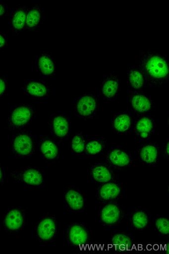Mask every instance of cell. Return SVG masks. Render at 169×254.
Returning <instances> with one entry per match:
<instances>
[{
    "mask_svg": "<svg viewBox=\"0 0 169 254\" xmlns=\"http://www.w3.org/2000/svg\"><path fill=\"white\" fill-rule=\"evenodd\" d=\"M65 237L68 244L73 248H81L91 239L88 228L82 222H72L67 227Z\"/></svg>",
    "mask_w": 169,
    "mask_h": 254,
    "instance_id": "cell-6",
    "label": "cell"
},
{
    "mask_svg": "<svg viewBox=\"0 0 169 254\" xmlns=\"http://www.w3.org/2000/svg\"><path fill=\"white\" fill-rule=\"evenodd\" d=\"M27 225V210L14 207L7 209L2 217L3 228L6 232L17 234L23 232Z\"/></svg>",
    "mask_w": 169,
    "mask_h": 254,
    "instance_id": "cell-4",
    "label": "cell"
},
{
    "mask_svg": "<svg viewBox=\"0 0 169 254\" xmlns=\"http://www.w3.org/2000/svg\"><path fill=\"white\" fill-rule=\"evenodd\" d=\"M130 102L133 110L139 113L149 111L152 106L150 99L142 93H134L132 95Z\"/></svg>",
    "mask_w": 169,
    "mask_h": 254,
    "instance_id": "cell-23",
    "label": "cell"
},
{
    "mask_svg": "<svg viewBox=\"0 0 169 254\" xmlns=\"http://www.w3.org/2000/svg\"><path fill=\"white\" fill-rule=\"evenodd\" d=\"M105 142L100 139H92L86 142L84 152L89 156H96L104 151Z\"/></svg>",
    "mask_w": 169,
    "mask_h": 254,
    "instance_id": "cell-26",
    "label": "cell"
},
{
    "mask_svg": "<svg viewBox=\"0 0 169 254\" xmlns=\"http://www.w3.org/2000/svg\"><path fill=\"white\" fill-rule=\"evenodd\" d=\"M65 203L69 209L74 212H79L84 210L85 198L81 190L78 188L69 187L64 192Z\"/></svg>",
    "mask_w": 169,
    "mask_h": 254,
    "instance_id": "cell-11",
    "label": "cell"
},
{
    "mask_svg": "<svg viewBox=\"0 0 169 254\" xmlns=\"http://www.w3.org/2000/svg\"><path fill=\"white\" fill-rule=\"evenodd\" d=\"M8 82L6 78L0 77V98L3 97L7 92Z\"/></svg>",
    "mask_w": 169,
    "mask_h": 254,
    "instance_id": "cell-31",
    "label": "cell"
},
{
    "mask_svg": "<svg viewBox=\"0 0 169 254\" xmlns=\"http://www.w3.org/2000/svg\"><path fill=\"white\" fill-rule=\"evenodd\" d=\"M86 145L85 136L82 132L74 135L70 142V147L71 151L77 154H81L84 152Z\"/></svg>",
    "mask_w": 169,
    "mask_h": 254,
    "instance_id": "cell-28",
    "label": "cell"
},
{
    "mask_svg": "<svg viewBox=\"0 0 169 254\" xmlns=\"http://www.w3.org/2000/svg\"><path fill=\"white\" fill-rule=\"evenodd\" d=\"M8 44V41L5 35L0 31V49L6 47Z\"/></svg>",
    "mask_w": 169,
    "mask_h": 254,
    "instance_id": "cell-32",
    "label": "cell"
},
{
    "mask_svg": "<svg viewBox=\"0 0 169 254\" xmlns=\"http://www.w3.org/2000/svg\"><path fill=\"white\" fill-rule=\"evenodd\" d=\"M113 128L119 132L128 131L131 125L130 116L125 113L120 114L114 118L113 123Z\"/></svg>",
    "mask_w": 169,
    "mask_h": 254,
    "instance_id": "cell-25",
    "label": "cell"
},
{
    "mask_svg": "<svg viewBox=\"0 0 169 254\" xmlns=\"http://www.w3.org/2000/svg\"><path fill=\"white\" fill-rule=\"evenodd\" d=\"M5 182V174L3 169L0 165V188L4 185Z\"/></svg>",
    "mask_w": 169,
    "mask_h": 254,
    "instance_id": "cell-33",
    "label": "cell"
},
{
    "mask_svg": "<svg viewBox=\"0 0 169 254\" xmlns=\"http://www.w3.org/2000/svg\"><path fill=\"white\" fill-rule=\"evenodd\" d=\"M6 12V7L4 4L0 2V18L3 17Z\"/></svg>",
    "mask_w": 169,
    "mask_h": 254,
    "instance_id": "cell-34",
    "label": "cell"
},
{
    "mask_svg": "<svg viewBox=\"0 0 169 254\" xmlns=\"http://www.w3.org/2000/svg\"><path fill=\"white\" fill-rule=\"evenodd\" d=\"M122 193V189L119 184L109 182L104 184L99 188L96 198L101 203H113L119 199Z\"/></svg>",
    "mask_w": 169,
    "mask_h": 254,
    "instance_id": "cell-10",
    "label": "cell"
},
{
    "mask_svg": "<svg viewBox=\"0 0 169 254\" xmlns=\"http://www.w3.org/2000/svg\"><path fill=\"white\" fill-rule=\"evenodd\" d=\"M140 65L146 77L155 84H162L168 78L169 70L166 59L153 51L144 53L140 60Z\"/></svg>",
    "mask_w": 169,
    "mask_h": 254,
    "instance_id": "cell-1",
    "label": "cell"
},
{
    "mask_svg": "<svg viewBox=\"0 0 169 254\" xmlns=\"http://www.w3.org/2000/svg\"><path fill=\"white\" fill-rule=\"evenodd\" d=\"M90 175L94 181L104 184L112 182L114 178L113 171L104 164L93 166L90 169Z\"/></svg>",
    "mask_w": 169,
    "mask_h": 254,
    "instance_id": "cell-18",
    "label": "cell"
},
{
    "mask_svg": "<svg viewBox=\"0 0 169 254\" xmlns=\"http://www.w3.org/2000/svg\"><path fill=\"white\" fill-rule=\"evenodd\" d=\"M112 243L115 246L123 248L131 247L133 241L131 237L127 233L122 232L114 234L111 238Z\"/></svg>",
    "mask_w": 169,
    "mask_h": 254,
    "instance_id": "cell-27",
    "label": "cell"
},
{
    "mask_svg": "<svg viewBox=\"0 0 169 254\" xmlns=\"http://www.w3.org/2000/svg\"><path fill=\"white\" fill-rule=\"evenodd\" d=\"M28 8L20 6L14 9L11 16L10 26L15 33H19L25 29Z\"/></svg>",
    "mask_w": 169,
    "mask_h": 254,
    "instance_id": "cell-19",
    "label": "cell"
},
{
    "mask_svg": "<svg viewBox=\"0 0 169 254\" xmlns=\"http://www.w3.org/2000/svg\"><path fill=\"white\" fill-rule=\"evenodd\" d=\"M107 160L112 166L117 168L127 167L132 162L130 154L119 148H115L111 150L108 154Z\"/></svg>",
    "mask_w": 169,
    "mask_h": 254,
    "instance_id": "cell-15",
    "label": "cell"
},
{
    "mask_svg": "<svg viewBox=\"0 0 169 254\" xmlns=\"http://www.w3.org/2000/svg\"><path fill=\"white\" fill-rule=\"evenodd\" d=\"M132 226L138 231H143L149 227L151 218L149 213L142 209H137L133 211L130 217Z\"/></svg>",
    "mask_w": 169,
    "mask_h": 254,
    "instance_id": "cell-20",
    "label": "cell"
},
{
    "mask_svg": "<svg viewBox=\"0 0 169 254\" xmlns=\"http://www.w3.org/2000/svg\"><path fill=\"white\" fill-rule=\"evenodd\" d=\"M36 108L33 105H20L16 106L8 116L7 128L10 130L22 129L27 125L34 118Z\"/></svg>",
    "mask_w": 169,
    "mask_h": 254,
    "instance_id": "cell-5",
    "label": "cell"
},
{
    "mask_svg": "<svg viewBox=\"0 0 169 254\" xmlns=\"http://www.w3.org/2000/svg\"><path fill=\"white\" fill-rule=\"evenodd\" d=\"M128 80L130 85L135 89L143 87L144 84V75L140 70L136 68H131L128 72Z\"/></svg>",
    "mask_w": 169,
    "mask_h": 254,
    "instance_id": "cell-29",
    "label": "cell"
},
{
    "mask_svg": "<svg viewBox=\"0 0 169 254\" xmlns=\"http://www.w3.org/2000/svg\"><path fill=\"white\" fill-rule=\"evenodd\" d=\"M24 91L29 96L36 98L42 99L49 96L50 89L43 81L40 80H29L24 84Z\"/></svg>",
    "mask_w": 169,
    "mask_h": 254,
    "instance_id": "cell-14",
    "label": "cell"
},
{
    "mask_svg": "<svg viewBox=\"0 0 169 254\" xmlns=\"http://www.w3.org/2000/svg\"><path fill=\"white\" fill-rule=\"evenodd\" d=\"M49 127L52 135L59 140L65 139L70 132L69 121L64 115H55L50 121Z\"/></svg>",
    "mask_w": 169,
    "mask_h": 254,
    "instance_id": "cell-12",
    "label": "cell"
},
{
    "mask_svg": "<svg viewBox=\"0 0 169 254\" xmlns=\"http://www.w3.org/2000/svg\"><path fill=\"white\" fill-rule=\"evenodd\" d=\"M38 149L41 156L47 161H57L59 156L58 144L51 137L44 136L41 137L38 143Z\"/></svg>",
    "mask_w": 169,
    "mask_h": 254,
    "instance_id": "cell-13",
    "label": "cell"
},
{
    "mask_svg": "<svg viewBox=\"0 0 169 254\" xmlns=\"http://www.w3.org/2000/svg\"><path fill=\"white\" fill-rule=\"evenodd\" d=\"M153 129V122L150 118L147 117L140 119L137 122L135 127L137 134L142 139H146L150 137Z\"/></svg>",
    "mask_w": 169,
    "mask_h": 254,
    "instance_id": "cell-24",
    "label": "cell"
},
{
    "mask_svg": "<svg viewBox=\"0 0 169 254\" xmlns=\"http://www.w3.org/2000/svg\"><path fill=\"white\" fill-rule=\"evenodd\" d=\"M120 85L118 77L111 74L103 81L101 87L103 95L108 99L114 98L118 93Z\"/></svg>",
    "mask_w": 169,
    "mask_h": 254,
    "instance_id": "cell-17",
    "label": "cell"
},
{
    "mask_svg": "<svg viewBox=\"0 0 169 254\" xmlns=\"http://www.w3.org/2000/svg\"><path fill=\"white\" fill-rule=\"evenodd\" d=\"M169 141H168L165 145V149L164 152V157L168 159L169 158Z\"/></svg>",
    "mask_w": 169,
    "mask_h": 254,
    "instance_id": "cell-35",
    "label": "cell"
},
{
    "mask_svg": "<svg viewBox=\"0 0 169 254\" xmlns=\"http://www.w3.org/2000/svg\"><path fill=\"white\" fill-rule=\"evenodd\" d=\"M37 67L41 75L46 77H51L55 75V60L48 52L40 53L37 60Z\"/></svg>",
    "mask_w": 169,
    "mask_h": 254,
    "instance_id": "cell-16",
    "label": "cell"
},
{
    "mask_svg": "<svg viewBox=\"0 0 169 254\" xmlns=\"http://www.w3.org/2000/svg\"><path fill=\"white\" fill-rule=\"evenodd\" d=\"M155 227L158 234L163 236L169 235V221L167 217H161L156 219Z\"/></svg>",
    "mask_w": 169,
    "mask_h": 254,
    "instance_id": "cell-30",
    "label": "cell"
},
{
    "mask_svg": "<svg viewBox=\"0 0 169 254\" xmlns=\"http://www.w3.org/2000/svg\"><path fill=\"white\" fill-rule=\"evenodd\" d=\"M36 148L34 136L28 131L16 134L10 142V151L18 158H26L32 155Z\"/></svg>",
    "mask_w": 169,
    "mask_h": 254,
    "instance_id": "cell-3",
    "label": "cell"
},
{
    "mask_svg": "<svg viewBox=\"0 0 169 254\" xmlns=\"http://www.w3.org/2000/svg\"><path fill=\"white\" fill-rule=\"evenodd\" d=\"M124 216L123 210L118 204L113 202L106 204L100 209L99 219L101 224L112 228L121 223Z\"/></svg>",
    "mask_w": 169,
    "mask_h": 254,
    "instance_id": "cell-8",
    "label": "cell"
},
{
    "mask_svg": "<svg viewBox=\"0 0 169 254\" xmlns=\"http://www.w3.org/2000/svg\"><path fill=\"white\" fill-rule=\"evenodd\" d=\"M159 150L154 143H147L143 145L140 150L141 161L146 164L154 165L159 160Z\"/></svg>",
    "mask_w": 169,
    "mask_h": 254,
    "instance_id": "cell-22",
    "label": "cell"
},
{
    "mask_svg": "<svg viewBox=\"0 0 169 254\" xmlns=\"http://www.w3.org/2000/svg\"><path fill=\"white\" fill-rule=\"evenodd\" d=\"M42 21V12L40 8L34 5L28 10L25 29L34 32L39 27Z\"/></svg>",
    "mask_w": 169,
    "mask_h": 254,
    "instance_id": "cell-21",
    "label": "cell"
},
{
    "mask_svg": "<svg viewBox=\"0 0 169 254\" xmlns=\"http://www.w3.org/2000/svg\"><path fill=\"white\" fill-rule=\"evenodd\" d=\"M10 177L16 182L32 187L43 186L45 182V176L39 169L27 167L22 171L10 173Z\"/></svg>",
    "mask_w": 169,
    "mask_h": 254,
    "instance_id": "cell-7",
    "label": "cell"
},
{
    "mask_svg": "<svg viewBox=\"0 0 169 254\" xmlns=\"http://www.w3.org/2000/svg\"><path fill=\"white\" fill-rule=\"evenodd\" d=\"M75 111L82 119L88 120L96 114L98 103L96 95L92 93H86L81 95L76 102Z\"/></svg>",
    "mask_w": 169,
    "mask_h": 254,
    "instance_id": "cell-9",
    "label": "cell"
},
{
    "mask_svg": "<svg viewBox=\"0 0 169 254\" xmlns=\"http://www.w3.org/2000/svg\"><path fill=\"white\" fill-rule=\"evenodd\" d=\"M59 229L58 219L53 214L48 213L42 216L35 227V238L41 245H46L56 238Z\"/></svg>",
    "mask_w": 169,
    "mask_h": 254,
    "instance_id": "cell-2",
    "label": "cell"
}]
</instances>
